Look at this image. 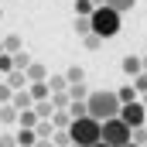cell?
I'll use <instances>...</instances> for the list:
<instances>
[{"instance_id":"obj_1","label":"cell","mask_w":147,"mask_h":147,"mask_svg":"<svg viewBox=\"0 0 147 147\" xmlns=\"http://www.w3.org/2000/svg\"><path fill=\"white\" fill-rule=\"evenodd\" d=\"M86 106H89V116H92V120H99V123L116 120L120 110H123V103H120V96H116L113 89H96V92H89Z\"/></svg>"},{"instance_id":"obj_2","label":"cell","mask_w":147,"mask_h":147,"mask_svg":"<svg viewBox=\"0 0 147 147\" xmlns=\"http://www.w3.org/2000/svg\"><path fill=\"white\" fill-rule=\"evenodd\" d=\"M69 134H72V144L92 147V144H99V140H103V123H99V120H92V116H82V120H72Z\"/></svg>"},{"instance_id":"obj_3","label":"cell","mask_w":147,"mask_h":147,"mask_svg":"<svg viewBox=\"0 0 147 147\" xmlns=\"http://www.w3.org/2000/svg\"><path fill=\"white\" fill-rule=\"evenodd\" d=\"M89 21H92V34H99L103 41H106V38H116V34H120L123 14H116L113 7H96Z\"/></svg>"},{"instance_id":"obj_4","label":"cell","mask_w":147,"mask_h":147,"mask_svg":"<svg viewBox=\"0 0 147 147\" xmlns=\"http://www.w3.org/2000/svg\"><path fill=\"white\" fill-rule=\"evenodd\" d=\"M103 144H110V147H127V144H134V130L116 116V120H106L103 123Z\"/></svg>"},{"instance_id":"obj_5","label":"cell","mask_w":147,"mask_h":147,"mask_svg":"<svg viewBox=\"0 0 147 147\" xmlns=\"http://www.w3.org/2000/svg\"><path fill=\"white\" fill-rule=\"evenodd\" d=\"M120 120L134 130V127H144V120H147V106H144V99L140 103H127L123 110H120Z\"/></svg>"},{"instance_id":"obj_6","label":"cell","mask_w":147,"mask_h":147,"mask_svg":"<svg viewBox=\"0 0 147 147\" xmlns=\"http://www.w3.org/2000/svg\"><path fill=\"white\" fill-rule=\"evenodd\" d=\"M14 106L24 113V110H34V96H31V89H17L14 92Z\"/></svg>"},{"instance_id":"obj_7","label":"cell","mask_w":147,"mask_h":147,"mask_svg":"<svg viewBox=\"0 0 147 147\" xmlns=\"http://www.w3.org/2000/svg\"><path fill=\"white\" fill-rule=\"evenodd\" d=\"M123 72L137 79V75L144 72V58H137V55H127V58H123Z\"/></svg>"},{"instance_id":"obj_8","label":"cell","mask_w":147,"mask_h":147,"mask_svg":"<svg viewBox=\"0 0 147 147\" xmlns=\"http://www.w3.org/2000/svg\"><path fill=\"white\" fill-rule=\"evenodd\" d=\"M28 89H31L34 103H38V99H51V96H55V92H51V86H48V79H45V82H31Z\"/></svg>"},{"instance_id":"obj_9","label":"cell","mask_w":147,"mask_h":147,"mask_svg":"<svg viewBox=\"0 0 147 147\" xmlns=\"http://www.w3.org/2000/svg\"><path fill=\"white\" fill-rule=\"evenodd\" d=\"M17 120H21V110L14 103H3L0 106V123H17Z\"/></svg>"},{"instance_id":"obj_10","label":"cell","mask_w":147,"mask_h":147,"mask_svg":"<svg viewBox=\"0 0 147 147\" xmlns=\"http://www.w3.org/2000/svg\"><path fill=\"white\" fill-rule=\"evenodd\" d=\"M34 113L41 116V120H51V116H55V99H38V103H34Z\"/></svg>"},{"instance_id":"obj_11","label":"cell","mask_w":147,"mask_h":147,"mask_svg":"<svg viewBox=\"0 0 147 147\" xmlns=\"http://www.w3.org/2000/svg\"><path fill=\"white\" fill-rule=\"evenodd\" d=\"M38 140H41V137H38V130H24V127L17 130V147H34Z\"/></svg>"},{"instance_id":"obj_12","label":"cell","mask_w":147,"mask_h":147,"mask_svg":"<svg viewBox=\"0 0 147 147\" xmlns=\"http://www.w3.org/2000/svg\"><path fill=\"white\" fill-rule=\"evenodd\" d=\"M17 123H21L24 130H34L38 123H41V116H38L34 110H24V113H21V120H17Z\"/></svg>"},{"instance_id":"obj_13","label":"cell","mask_w":147,"mask_h":147,"mask_svg":"<svg viewBox=\"0 0 147 147\" xmlns=\"http://www.w3.org/2000/svg\"><path fill=\"white\" fill-rule=\"evenodd\" d=\"M7 82H10L14 89H28V86H31V82H28V72H17V69L7 75Z\"/></svg>"},{"instance_id":"obj_14","label":"cell","mask_w":147,"mask_h":147,"mask_svg":"<svg viewBox=\"0 0 147 147\" xmlns=\"http://www.w3.org/2000/svg\"><path fill=\"white\" fill-rule=\"evenodd\" d=\"M48 86H51V92H55V96H58V92H69V79H65V75H51V79H48Z\"/></svg>"},{"instance_id":"obj_15","label":"cell","mask_w":147,"mask_h":147,"mask_svg":"<svg viewBox=\"0 0 147 147\" xmlns=\"http://www.w3.org/2000/svg\"><path fill=\"white\" fill-rule=\"evenodd\" d=\"M92 10H96L92 0H75V17H92Z\"/></svg>"},{"instance_id":"obj_16","label":"cell","mask_w":147,"mask_h":147,"mask_svg":"<svg viewBox=\"0 0 147 147\" xmlns=\"http://www.w3.org/2000/svg\"><path fill=\"white\" fill-rule=\"evenodd\" d=\"M34 130H38V137H41V140H51V137H55V123H51V120H41Z\"/></svg>"},{"instance_id":"obj_17","label":"cell","mask_w":147,"mask_h":147,"mask_svg":"<svg viewBox=\"0 0 147 147\" xmlns=\"http://www.w3.org/2000/svg\"><path fill=\"white\" fill-rule=\"evenodd\" d=\"M75 34H79V38H89V34H92V21H89V17H75Z\"/></svg>"},{"instance_id":"obj_18","label":"cell","mask_w":147,"mask_h":147,"mask_svg":"<svg viewBox=\"0 0 147 147\" xmlns=\"http://www.w3.org/2000/svg\"><path fill=\"white\" fill-rule=\"evenodd\" d=\"M28 82H45V65H41V62H31V69H28Z\"/></svg>"},{"instance_id":"obj_19","label":"cell","mask_w":147,"mask_h":147,"mask_svg":"<svg viewBox=\"0 0 147 147\" xmlns=\"http://www.w3.org/2000/svg\"><path fill=\"white\" fill-rule=\"evenodd\" d=\"M65 79H69V86H82V82H86V72H82L79 65H72V69L65 72Z\"/></svg>"},{"instance_id":"obj_20","label":"cell","mask_w":147,"mask_h":147,"mask_svg":"<svg viewBox=\"0 0 147 147\" xmlns=\"http://www.w3.org/2000/svg\"><path fill=\"white\" fill-rule=\"evenodd\" d=\"M14 69H17V72H28V69H31V55H28V51H17V55H14Z\"/></svg>"},{"instance_id":"obj_21","label":"cell","mask_w":147,"mask_h":147,"mask_svg":"<svg viewBox=\"0 0 147 147\" xmlns=\"http://www.w3.org/2000/svg\"><path fill=\"white\" fill-rule=\"evenodd\" d=\"M14 92H17V89L3 79V82H0V106H3V103H14Z\"/></svg>"},{"instance_id":"obj_22","label":"cell","mask_w":147,"mask_h":147,"mask_svg":"<svg viewBox=\"0 0 147 147\" xmlns=\"http://www.w3.org/2000/svg\"><path fill=\"white\" fill-rule=\"evenodd\" d=\"M134 3H137V0H106V7H113L116 14H127V10H134Z\"/></svg>"},{"instance_id":"obj_23","label":"cell","mask_w":147,"mask_h":147,"mask_svg":"<svg viewBox=\"0 0 147 147\" xmlns=\"http://www.w3.org/2000/svg\"><path fill=\"white\" fill-rule=\"evenodd\" d=\"M51 144H55V147H72V134H69V130H55Z\"/></svg>"},{"instance_id":"obj_24","label":"cell","mask_w":147,"mask_h":147,"mask_svg":"<svg viewBox=\"0 0 147 147\" xmlns=\"http://www.w3.org/2000/svg\"><path fill=\"white\" fill-rule=\"evenodd\" d=\"M116 96H120V103H123V106H127V103H137V89H134V86H123Z\"/></svg>"},{"instance_id":"obj_25","label":"cell","mask_w":147,"mask_h":147,"mask_svg":"<svg viewBox=\"0 0 147 147\" xmlns=\"http://www.w3.org/2000/svg\"><path fill=\"white\" fill-rule=\"evenodd\" d=\"M69 99H72V103H79V99H89V92H86V82H82V86H69Z\"/></svg>"},{"instance_id":"obj_26","label":"cell","mask_w":147,"mask_h":147,"mask_svg":"<svg viewBox=\"0 0 147 147\" xmlns=\"http://www.w3.org/2000/svg\"><path fill=\"white\" fill-rule=\"evenodd\" d=\"M0 72H3V75L14 72V55H10V51H3V55H0Z\"/></svg>"},{"instance_id":"obj_27","label":"cell","mask_w":147,"mask_h":147,"mask_svg":"<svg viewBox=\"0 0 147 147\" xmlns=\"http://www.w3.org/2000/svg\"><path fill=\"white\" fill-rule=\"evenodd\" d=\"M3 48H7V51H10V55H17V51H21V38H17V34H10V38H3Z\"/></svg>"},{"instance_id":"obj_28","label":"cell","mask_w":147,"mask_h":147,"mask_svg":"<svg viewBox=\"0 0 147 147\" xmlns=\"http://www.w3.org/2000/svg\"><path fill=\"white\" fill-rule=\"evenodd\" d=\"M134 89H137V92H144V96H147V72H140L137 79H134Z\"/></svg>"},{"instance_id":"obj_29","label":"cell","mask_w":147,"mask_h":147,"mask_svg":"<svg viewBox=\"0 0 147 147\" xmlns=\"http://www.w3.org/2000/svg\"><path fill=\"white\" fill-rule=\"evenodd\" d=\"M82 41H86V48H89V51H96V48L103 45V38H99V34H89V38H82Z\"/></svg>"},{"instance_id":"obj_30","label":"cell","mask_w":147,"mask_h":147,"mask_svg":"<svg viewBox=\"0 0 147 147\" xmlns=\"http://www.w3.org/2000/svg\"><path fill=\"white\" fill-rule=\"evenodd\" d=\"M134 144H147V130L144 127H134Z\"/></svg>"},{"instance_id":"obj_31","label":"cell","mask_w":147,"mask_h":147,"mask_svg":"<svg viewBox=\"0 0 147 147\" xmlns=\"http://www.w3.org/2000/svg\"><path fill=\"white\" fill-rule=\"evenodd\" d=\"M0 147H17V137H10V134H0Z\"/></svg>"},{"instance_id":"obj_32","label":"cell","mask_w":147,"mask_h":147,"mask_svg":"<svg viewBox=\"0 0 147 147\" xmlns=\"http://www.w3.org/2000/svg\"><path fill=\"white\" fill-rule=\"evenodd\" d=\"M34 147H55V144H51V140H38Z\"/></svg>"},{"instance_id":"obj_33","label":"cell","mask_w":147,"mask_h":147,"mask_svg":"<svg viewBox=\"0 0 147 147\" xmlns=\"http://www.w3.org/2000/svg\"><path fill=\"white\" fill-rule=\"evenodd\" d=\"M92 147H110V144H103V140H99V144H92Z\"/></svg>"},{"instance_id":"obj_34","label":"cell","mask_w":147,"mask_h":147,"mask_svg":"<svg viewBox=\"0 0 147 147\" xmlns=\"http://www.w3.org/2000/svg\"><path fill=\"white\" fill-rule=\"evenodd\" d=\"M3 51H7V48H3V41H0V55H3Z\"/></svg>"},{"instance_id":"obj_35","label":"cell","mask_w":147,"mask_h":147,"mask_svg":"<svg viewBox=\"0 0 147 147\" xmlns=\"http://www.w3.org/2000/svg\"><path fill=\"white\" fill-rule=\"evenodd\" d=\"M144 72H147V55H144Z\"/></svg>"},{"instance_id":"obj_36","label":"cell","mask_w":147,"mask_h":147,"mask_svg":"<svg viewBox=\"0 0 147 147\" xmlns=\"http://www.w3.org/2000/svg\"><path fill=\"white\" fill-rule=\"evenodd\" d=\"M127 147H144V144H127Z\"/></svg>"},{"instance_id":"obj_37","label":"cell","mask_w":147,"mask_h":147,"mask_svg":"<svg viewBox=\"0 0 147 147\" xmlns=\"http://www.w3.org/2000/svg\"><path fill=\"white\" fill-rule=\"evenodd\" d=\"M3 79H7V75H3V72H0V82H3Z\"/></svg>"},{"instance_id":"obj_38","label":"cell","mask_w":147,"mask_h":147,"mask_svg":"<svg viewBox=\"0 0 147 147\" xmlns=\"http://www.w3.org/2000/svg\"><path fill=\"white\" fill-rule=\"evenodd\" d=\"M144 106H147V96H144Z\"/></svg>"},{"instance_id":"obj_39","label":"cell","mask_w":147,"mask_h":147,"mask_svg":"<svg viewBox=\"0 0 147 147\" xmlns=\"http://www.w3.org/2000/svg\"><path fill=\"white\" fill-rule=\"evenodd\" d=\"M72 147H79V144H72Z\"/></svg>"},{"instance_id":"obj_40","label":"cell","mask_w":147,"mask_h":147,"mask_svg":"<svg viewBox=\"0 0 147 147\" xmlns=\"http://www.w3.org/2000/svg\"><path fill=\"white\" fill-rule=\"evenodd\" d=\"M0 17H3V14H0Z\"/></svg>"},{"instance_id":"obj_41","label":"cell","mask_w":147,"mask_h":147,"mask_svg":"<svg viewBox=\"0 0 147 147\" xmlns=\"http://www.w3.org/2000/svg\"><path fill=\"white\" fill-rule=\"evenodd\" d=\"M144 147H147V144H144Z\"/></svg>"}]
</instances>
